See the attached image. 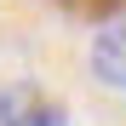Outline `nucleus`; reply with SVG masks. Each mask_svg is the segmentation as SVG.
<instances>
[{"mask_svg":"<svg viewBox=\"0 0 126 126\" xmlns=\"http://www.w3.org/2000/svg\"><path fill=\"white\" fill-rule=\"evenodd\" d=\"M92 75L109 92H126V23L97 29V40H92Z\"/></svg>","mask_w":126,"mask_h":126,"instance_id":"nucleus-1","label":"nucleus"},{"mask_svg":"<svg viewBox=\"0 0 126 126\" xmlns=\"http://www.w3.org/2000/svg\"><path fill=\"white\" fill-rule=\"evenodd\" d=\"M34 126H69V120H63V109H57V103H46V109H40V120Z\"/></svg>","mask_w":126,"mask_h":126,"instance_id":"nucleus-3","label":"nucleus"},{"mask_svg":"<svg viewBox=\"0 0 126 126\" xmlns=\"http://www.w3.org/2000/svg\"><path fill=\"white\" fill-rule=\"evenodd\" d=\"M40 109H46V97H40L29 80H12V86H0V126H34Z\"/></svg>","mask_w":126,"mask_h":126,"instance_id":"nucleus-2","label":"nucleus"}]
</instances>
